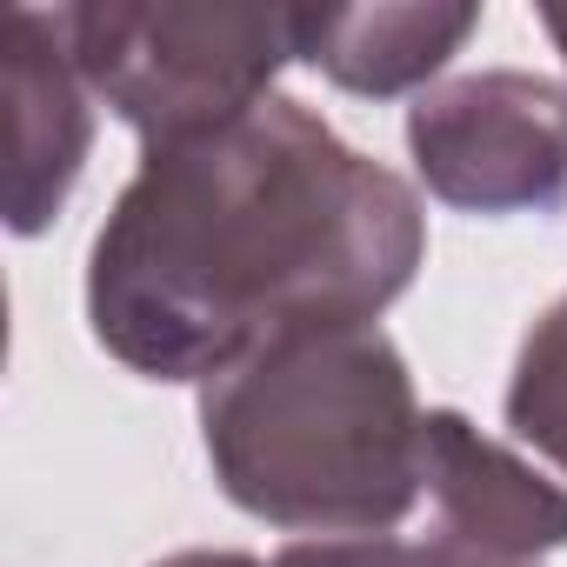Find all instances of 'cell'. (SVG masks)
Wrapping results in <instances>:
<instances>
[{"mask_svg": "<svg viewBox=\"0 0 567 567\" xmlns=\"http://www.w3.org/2000/svg\"><path fill=\"white\" fill-rule=\"evenodd\" d=\"M421 260V194L274 94L234 127L141 147L87 254V328L127 374L207 388L295 328L381 321Z\"/></svg>", "mask_w": 567, "mask_h": 567, "instance_id": "obj_1", "label": "cell"}, {"mask_svg": "<svg viewBox=\"0 0 567 567\" xmlns=\"http://www.w3.org/2000/svg\"><path fill=\"white\" fill-rule=\"evenodd\" d=\"M220 494L288 534H388L421 501V401L381 321L295 328L200 388Z\"/></svg>", "mask_w": 567, "mask_h": 567, "instance_id": "obj_2", "label": "cell"}, {"mask_svg": "<svg viewBox=\"0 0 567 567\" xmlns=\"http://www.w3.org/2000/svg\"><path fill=\"white\" fill-rule=\"evenodd\" d=\"M54 28L87 81L141 147L200 141L234 127L260 101L295 48V8H207V0H74Z\"/></svg>", "mask_w": 567, "mask_h": 567, "instance_id": "obj_3", "label": "cell"}, {"mask_svg": "<svg viewBox=\"0 0 567 567\" xmlns=\"http://www.w3.org/2000/svg\"><path fill=\"white\" fill-rule=\"evenodd\" d=\"M408 154L434 200L461 214H554L567 200V87L487 68L408 107Z\"/></svg>", "mask_w": 567, "mask_h": 567, "instance_id": "obj_4", "label": "cell"}, {"mask_svg": "<svg viewBox=\"0 0 567 567\" xmlns=\"http://www.w3.org/2000/svg\"><path fill=\"white\" fill-rule=\"evenodd\" d=\"M0 87H8V227L21 240L48 234L94 154V94L41 8L8 14L0 41Z\"/></svg>", "mask_w": 567, "mask_h": 567, "instance_id": "obj_5", "label": "cell"}, {"mask_svg": "<svg viewBox=\"0 0 567 567\" xmlns=\"http://www.w3.org/2000/svg\"><path fill=\"white\" fill-rule=\"evenodd\" d=\"M421 487L441 507V540L494 560H540L567 547V487L534 474L514 447L487 441L467 414H421Z\"/></svg>", "mask_w": 567, "mask_h": 567, "instance_id": "obj_6", "label": "cell"}, {"mask_svg": "<svg viewBox=\"0 0 567 567\" xmlns=\"http://www.w3.org/2000/svg\"><path fill=\"white\" fill-rule=\"evenodd\" d=\"M481 28L474 0H374V8H295V48L341 94L394 101L427 81Z\"/></svg>", "mask_w": 567, "mask_h": 567, "instance_id": "obj_7", "label": "cell"}, {"mask_svg": "<svg viewBox=\"0 0 567 567\" xmlns=\"http://www.w3.org/2000/svg\"><path fill=\"white\" fill-rule=\"evenodd\" d=\"M507 434L534 454H547L567 474V295L527 328L514 374H507Z\"/></svg>", "mask_w": 567, "mask_h": 567, "instance_id": "obj_8", "label": "cell"}, {"mask_svg": "<svg viewBox=\"0 0 567 567\" xmlns=\"http://www.w3.org/2000/svg\"><path fill=\"white\" fill-rule=\"evenodd\" d=\"M274 567H454L441 540H394V534H334V540H295Z\"/></svg>", "mask_w": 567, "mask_h": 567, "instance_id": "obj_9", "label": "cell"}, {"mask_svg": "<svg viewBox=\"0 0 567 567\" xmlns=\"http://www.w3.org/2000/svg\"><path fill=\"white\" fill-rule=\"evenodd\" d=\"M154 567H260V560L240 554V547H187V554H167Z\"/></svg>", "mask_w": 567, "mask_h": 567, "instance_id": "obj_10", "label": "cell"}, {"mask_svg": "<svg viewBox=\"0 0 567 567\" xmlns=\"http://www.w3.org/2000/svg\"><path fill=\"white\" fill-rule=\"evenodd\" d=\"M447 554H454V567H540V560H494V554H467V547H454V540H441Z\"/></svg>", "mask_w": 567, "mask_h": 567, "instance_id": "obj_11", "label": "cell"}, {"mask_svg": "<svg viewBox=\"0 0 567 567\" xmlns=\"http://www.w3.org/2000/svg\"><path fill=\"white\" fill-rule=\"evenodd\" d=\"M540 28H547V41H554L560 61H567V8H540Z\"/></svg>", "mask_w": 567, "mask_h": 567, "instance_id": "obj_12", "label": "cell"}]
</instances>
